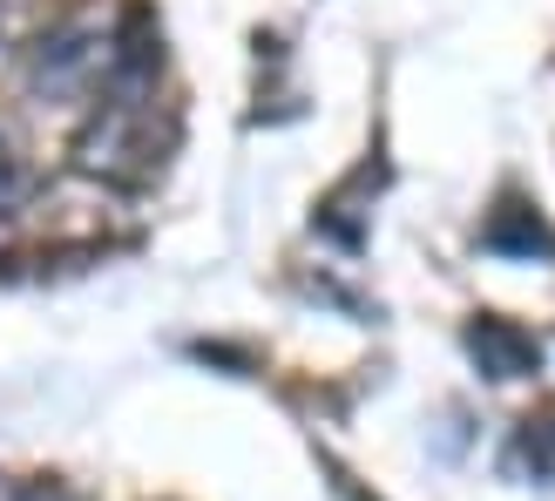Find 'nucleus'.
I'll return each instance as SVG.
<instances>
[{
    "mask_svg": "<svg viewBox=\"0 0 555 501\" xmlns=\"http://www.w3.org/2000/svg\"><path fill=\"white\" fill-rule=\"evenodd\" d=\"M163 170V129L156 102L143 89H116L89 108V123L75 129V177L89 183H143Z\"/></svg>",
    "mask_w": 555,
    "mask_h": 501,
    "instance_id": "1",
    "label": "nucleus"
},
{
    "mask_svg": "<svg viewBox=\"0 0 555 501\" xmlns=\"http://www.w3.org/2000/svg\"><path fill=\"white\" fill-rule=\"evenodd\" d=\"M14 501H68V488H54V481H21Z\"/></svg>",
    "mask_w": 555,
    "mask_h": 501,
    "instance_id": "4",
    "label": "nucleus"
},
{
    "mask_svg": "<svg viewBox=\"0 0 555 501\" xmlns=\"http://www.w3.org/2000/svg\"><path fill=\"white\" fill-rule=\"evenodd\" d=\"M21 217V163H14V143L0 136V231Z\"/></svg>",
    "mask_w": 555,
    "mask_h": 501,
    "instance_id": "3",
    "label": "nucleus"
},
{
    "mask_svg": "<svg viewBox=\"0 0 555 501\" xmlns=\"http://www.w3.org/2000/svg\"><path fill=\"white\" fill-rule=\"evenodd\" d=\"M41 21H48V0H0V48L41 41Z\"/></svg>",
    "mask_w": 555,
    "mask_h": 501,
    "instance_id": "2",
    "label": "nucleus"
}]
</instances>
